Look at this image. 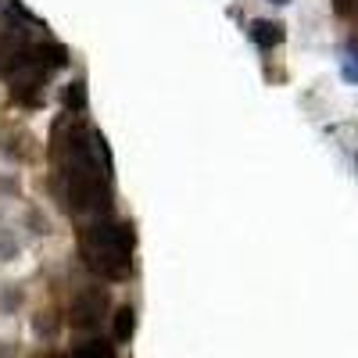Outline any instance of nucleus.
<instances>
[{
  "instance_id": "obj_19",
  "label": "nucleus",
  "mask_w": 358,
  "mask_h": 358,
  "mask_svg": "<svg viewBox=\"0 0 358 358\" xmlns=\"http://www.w3.org/2000/svg\"><path fill=\"white\" fill-rule=\"evenodd\" d=\"M268 4H276V8H287V4H294V0H268Z\"/></svg>"
},
{
  "instance_id": "obj_5",
  "label": "nucleus",
  "mask_w": 358,
  "mask_h": 358,
  "mask_svg": "<svg viewBox=\"0 0 358 358\" xmlns=\"http://www.w3.org/2000/svg\"><path fill=\"white\" fill-rule=\"evenodd\" d=\"M133 334H136V308L133 305L115 308V315H111V341L115 344H129Z\"/></svg>"
},
{
  "instance_id": "obj_18",
  "label": "nucleus",
  "mask_w": 358,
  "mask_h": 358,
  "mask_svg": "<svg viewBox=\"0 0 358 358\" xmlns=\"http://www.w3.org/2000/svg\"><path fill=\"white\" fill-rule=\"evenodd\" d=\"M0 358H18V344L15 341H0Z\"/></svg>"
},
{
  "instance_id": "obj_3",
  "label": "nucleus",
  "mask_w": 358,
  "mask_h": 358,
  "mask_svg": "<svg viewBox=\"0 0 358 358\" xmlns=\"http://www.w3.org/2000/svg\"><path fill=\"white\" fill-rule=\"evenodd\" d=\"M248 40L258 50H276L287 40V25L276 22V18H251L248 22Z\"/></svg>"
},
{
  "instance_id": "obj_9",
  "label": "nucleus",
  "mask_w": 358,
  "mask_h": 358,
  "mask_svg": "<svg viewBox=\"0 0 358 358\" xmlns=\"http://www.w3.org/2000/svg\"><path fill=\"white\" fill-rule=\"evenodd\" d=\"M29 143H33V140H29V133H8L4 136V147H0V151H4L11 162H29V158H33V147H29Z\"/></svg>"
},
{
  "instance_id": "obj_16",
  "label": "nucleus",
  "mask_w": 358,
  "mask_h": 358,
  "mask_svg": "<svg viewBox=\"0 0 358 358\" xmlns=\"http://www.w3.org/2000/svg\"><path fill=\"white\" fill-rule=\"evenodd\" d=\"M330 8H334L337 18H348V22H351V15H355V8H358V0H330Z\"/></svg>"
},
{
  "instance_id": "obj_20",
  "label": "nucleus",
  "mask_w": 358,
  "mask_h": 358,
  "mask_svg": "<svg viewBox=\"0 0 358 358\" xmlns=\"http://www.w3.org/2000/svg\"><path fill=\"white\" fill-rule=\"evenodd\" d=\"M351 22H355V25H358V8H355V15H351Z\"/></svg>"
},
{
  "instance_id": "obj_12",
  "label": "nucleus",
  "mask_w": 358,
  "mask_h": 358,
  "mask_svg": "<svg viewBox=\"0 0 358 358\" xmlns=\"http://www.w3.org/2000/svg\"><path fill=\"white\" fill-rule=\"evenodd\" d=\"M22 222H25V229L33 233V236H47V233H50V219L43 215V208H40V204H25Z\"/></svg>"
},
{
  "instance_id": "obj_17",
  "label": "nucleus",
  "mask_w": 358,
  "mask_h": 358,
  "mask_svg": "<svg viewBox=\"0 0 358 358\" xmlns=\"http://www.w3.org/2000/svg\"><path fill=\"white\" fill-rule=\"evenodd\" d=\"M341 76H344L348 83H358V57H355V54H348L344 62H341Z\"/></svg>"
},
{
  "instance_id": "obj_4",
  "label": "nucleus",
  "mask_w": 358,
  "mask_h": 358,
  "mask_svg": "<svg viewBox=\"0 0 358 358\" xmlns=\"http://www.w3.org/2000/svg\"><path fill=\"white\" fill-rule=\"evenodd\" d=\"M33 54H36V62H40L50 76L72 65L69 47H65V43H57V40H36V43H33Z\"/></svg>"
},
{
  "instance_id": "obj_21",
  "label": "nucleus",
  "mask_w": 358,
  "mask_h": 358,
  "mask_svg": "<svg viewBox=\"0 0 358 358\" xmlns=\"http://www.w3.org/2000/svg\"><path fill=\"white\" fill-rule=\"evenodd\" d=\"M355 169H358V151H355Z\"/></svg>"
},
{
  "instance_id": "obj_7",
  "label": "nucleus",
  "mask_w": 358,
  "mask_h": 358,
  "mask_svg": "<svg viewBox=\"0 0 358 358\" xmlns=\"http://www.w3.org/2000/svg\"><path fill=\"white\" fill-rule=\"evenodd\" d=\"M4 15H8V25H22V29H43V18L33 15L22 0H4Z\"/></svg>"
},
{
  "instance_id": "obj_14",
  "label": "nucleus",
  "mask_w": 358,
  "mask_h": 358,
  "mask_svg": "<svg viewBox=\"0 0 358 358\" xmlns=\"http://www.w3.org/2000/svg\"><path fill=\"white\" fill-rule=\"evenodd\" d=\"M22 255V241L15 236V229L0 226V262H15Z\"/></svg>"
},
{
  "instance_id": "obj_10",
  "label": "nucleus",
  "mask_w": 358,
  "mask_h": 358,
  "mask_svg": "<svg viewBox=\"0 0 358 358\" xmlns=\"http://www.w3.org/2000/svg\"><path fill=\"white\" fill-rule=\"evenodd\" d=\"M33 334H36L40 341L50 344L57 334H62V315H57V312H47V308L36 312V315H33Z\"/></svg>"
},
{
  "instance_id": "obj_2",
  "label": "nucleus",
  "mask_w": 358,
  "mask_h": 358,
  "mask_svg": "<svg viewBox=\"0 0 358 358\" xmlns=\"http://www.w3.org/2000/svg\"><path fill=\"white\" fill-rule=\"evenodd\" d=\"M108 308H111V294L104 287H83L76 297H72V326L83 334H97L101 322L108 319Z\"/></svg>"
},
{
  "instance_id": "obj_13",
  "label": "nucleus",
  "mask_w": 358,
  "mask_h": 358,
  "mask_svg": "<svg viewBox=\"0 0 358 358\" xmlns=\"http://www.w3.org/2000/svg\"><path fill=\"white\" fill-rule=\"evenodd\" d=\"M90 151H94V158H97V165H101L104 172L115 169V162H111V147H108V140H104L101 129H90Z\"/></svg>"
},
{
  "instance_id": "obj_11",
  "label": "nucleus",
  "mask_w": 358,
  "mask_h": 358,
  "mask_svg": "<svg viewBox=\"0 0 358 358\" xmlns=\"http://www.w3.org/2000/svg\"><path fill=\"white\" fill-rule=\"evenodd\" d=\"M25 305V287L22 283H4L0 287V315H18Z\"/></svg>"
},
{
  "instance_id": "obj_1",
  "label": "nucleus",
  "mask_w": 358,
  "mask_h": 358,
  "mask_svg": "<svg viewBox=\"0 0 358 358\" xmlns=\"http://www.w3.org/2000/svg\"><path fill=\"white\" fill-rule=\"evenodd\" d=\"M83 265L101 280H129L133 276V251H136V226L129 219H94L79 222L76 229Z\"/></svg>"
},
{
  "instance_id": "obj_15",
  "label": "nucleus",
  "mask_w": 358,
  "mask_h": 358,
  "mask_svg": "<svg viewBox=\"0 0 358 358\" xmlns=\"http://www.w3.org/2000/svg\"><path fill=\"white\" fill-rule=\"evenodd\" d=\"M0 197H4V201L22 197V179H18V172H0Z\"/></svg>"
},
{
  "instance_id": "obj_6",
  "label": "nucleus",
  "mask_w": 358,
  "mask_h": 358,
  "mask_svg": "<svg viewBox=\"0 0 358 358\" xmlns=\"http://www.w3.org/2000/svg\"><path fill=\"white\" fill-rule=\"evenodd\" d=\"M62 108L69 111V115H86V108H90V90H86V83L83 79H72L65 90H62Z\"/></svg>"
},
{
  "instance_id": "obj_8",
  "label": "nucleus",
  "mask_w": 358,
  "mask_h": 358,
  "mask_svg": "<svg viewBox=\"0 0 358 358\" xmlns=\"http://www.w3.org/2000/svg\"><path fill=\"white\" fill-rule=\"evenodd\" d=\"M72 358H115V348L108 344V341H101V337H83V341H76V348H72Z\"/></svg>"
}]
</instances>
